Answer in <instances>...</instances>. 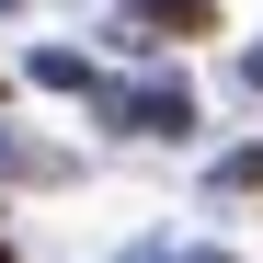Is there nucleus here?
I'll list each match as a JSON object with an SVG mask.
<instances>
[{"instance_id": "1", "label": "nucleus", "mask_w": 263, "mask_h": 263, "mask_svg": "<svg viewBox=\"0 0 263 263\" xmlns=\"http://www.w3.org/2000/svg\"><path fill=\"white\" fill-rule=\"evenodd\" d=\"M92 103L126 126V138H183V126H195V92H183V80H138V92H115V80H92Z\"/></svg>"}, {"instance_id": "2", "label": "nucleus", "mask_w": 263, "mask_h": 263, "mask_svg": "<svg viewBox=\"0 0 263 263\" xmlns=\"http://www.w3.org/2000/svg\"><path fill=\"white\" fill-rule=\"evenodd\" d=\"M126 34L138 46H195V34H217V0H126Z\"/></svg>"}, {"instance_id": "3", "label": "nucleus", "mask_w": 263, "mask_h": 263, "mask_svg": "<svg viewBox=\"0 0 263 263\" xmlns=\"http://www.w3.org/2000/svg\"><path fill=\"white\" fill-rule=\"evenodd\" d=\"M34 80H46V92H92V58H80V46H46Z\"/></svg>"}, {"instance_id": "4", "label": "nucleus", "mask_w": 263, "mask_h": 263, "mask_svg": "<svg viewBox=\"0 0 263 263\" xmlns=\"http://www.w3.org/2000/svg\"><path fill=\"white\" fill-rule=\"evenodd\" d=\"M263 183V149H229V160H217V195H252Z\"/></svg>"}, {"instance_id": "5", "label": "nucleus", "mask_w": 263, "mask_h": 263, "mask_svg": "<svg viewBox=\"0 0 263 263\" xmlns=\"http://www.w3.org/2000/svg\"><path fill=\"white\" fill-rule=\"evenodd\" d=\"M252 92H263V46H252Z\"/></svg>"}, {"instance_id": "6", "label": "nucleus", "mask_w": 263, "mask_h": 263, "mask_svg": "<svg viewBox=\"0 0 263 263\" xmlns=\"http://www.w3.org/2000/svg\"><path fill=\"white\" fill-rule=\"evenodd\" d=\"M183 263H229V252H183Z\"/></svg>"}, {"instance_id": "7", "label": "nucleus", "mask_w": 263, "mask_h": 263, "mask_svg": "<svg viewBox=\"0 0 263 263\" xmlns=\"http://www.w3.org/2000/svg\"><path fill=\"white\" fill-rule=\"evenodd\" d=\"M0 263H12V252H0Z\"/></svg>"}]
</instances>
